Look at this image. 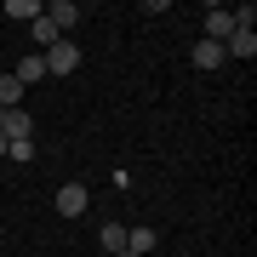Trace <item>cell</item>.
Instances as JSON below:
<instances>
[{"label":"cell","mask_w":257,"mask_h":257,"mask_svg":"<svg viewBox=\"0 0 257 257\" xmlns=\"http://www.w3.org/2000/svg\"><path fill=\"white\" fill-rule=\"evenodd\" d=\"M0 138L6 143H35V114L29 109H0Z\"/></svg>","instance_id":"1"},{"label":"cell","mask_w":257,"mask_h":257,"mask_svg":"<svg viewBox=\"0 0 257 257\" xmlns=\"http://www.w3.org/2000/svg\"><path fill=\"white\" fill-rule=\"evenodd\" d=\"M40 57H46V74H74V69L86 63V57H80V46H74V40H57V46H46V52H40Z\"/></svg>","instance_id":"2"},{"label":"cell","mask_w":257,"mask_h":257,"mask_svg":"<svg viewBox=\"0 0 257 257\" xmlns=\"http://www.w3.org/2000/svg\"><path fill=\"white\" fill-rule=\"evenodd\" d=\"M234 29H240V23H234V12H229V6H206V35H200V40H217V46H223Z\"/></svg>","instance_id":"3"},{"label":"cell","mask_w":257,"mask_h":257,"mask_svg":"<svg viewBox=\"0 0 257 257\" xmlns=\"http://www.w3.org/2000/svg\"><path fill=\"white\" fill-rule=\"evenodd\" d=\"M86 206H92V189L86 183H63L57 189V211H63V217H80Z\"/></svg>","instance_id":"4"},{"label":"cell","mask_w":257,"mask_h":257,"mask_svg":"<svg viewBox=\"0 0 257 257\" xmlns=\"http://www.w3.org/2000/svg\"><path fill=\"white\" fill-rule=\"evenodd\" d=\"M46 23L57 29V35H63L69 40V29L74 23H80V6H74V0H52V6H46Z\"/></svg>","instance_id":"5"},{"label":"cell","mask_w":257,"mask_h":257,"mask_svg":"<svg viewBox=\"0 0 257 257\" xmlns=\"http://www.w3.org/2000/svg\"><path fill=\"white\" fill-rule=\"evenodd\" d=\"M223 57H234V63H251V57H257V35H251V29H234V35L223 40Z\"/></svg>","instance_id":"6"},{"label":"cell","mask_w":257,"mask_h":257,"mask_svg":"<svg viewBox=\"0 0 257 257\" xmlns=\"http://www.w3.org/2000/svg\"><path fill=\"white\" fill-rule=\"evenodd\" d=\"M12 80H18L23 92H29V86H35V80H46V57H40V52H29V57H18V69H12Z\"/></svg>","instance_id":"7"},{"label":"cell","mask_w":257,"mask_h":257,"mask_svg":"<svg viewBox=\"0 0 257 257\" xmlns=\"http://www.w3.org/2000/svg\"><path fill=\"white\" fill-rule=\"evenodd\" d=\"M229 57H223L217 40H194V69H223Z\"/></svg>","instance_id":"8"},{"label":"cell","mask_w":257,"mask_h":257,"mask_svg":"<svg viewBox=\"0 0 257 257\" xmlns=\"http://www.w3.org/2000/svg\"><path fill=\"white\" fill-rule=\"evenodd\" d=\"M97 246L109 251V257H114V251H126V223H103V234H97Z\"/></svg>","instance_id":"9"},{"label":"cell","mask_w":257,"mask_h":257,"mask_svg":"<svg viewBox=\"0 0 257 257\" xmlns=\"http://www.w3.org/2000/svg\"><path fill=\"white\" fill-rule=\"evenodd\" d=\"M40 12H46L40 0H6V18H18V23H35Z\"/></svg>","instance_id":"10"},{"label":"cell","mask_w":257,"mask_h":257,"mask_svg":"<svg viewBox=\"0 0 257 257\" xmlns=\"http://www.w3.org/2000/svg\"><path fill=\"white\" fill-rule=\"evenodd\" d=\"M126 251L149 257V251H155V229H126Z\"/></svg>","instance_id":"11"},{"label":"cell","mask_w":257,"mask_h":257,"mask_svg":"<svg viewBox=\"0 0 257 257\" xmlns=\"http://www.w3.org/2000/svg\"><path fill=\"white\" fill-rule=\"evenodd\" d=\"M0 109H23V86L12 74H0Z\"/></svg>","instance_id":"12"},{"label":"cell","mask_w":257,"mask_h":257,"mask_svg":"<svg viewBox=\"0 0 257 257\" xmlns=\"http://www.w3.org/2000/svg\"><path fill=\"white\" fill-rule=\"evenodd\" d=\"M29 29H35V46H40V52H46V46H57V40H63V35H57V29L46 23V12H40V18L29 23Z\"/></svg>","instance_id":"13"},{"label":"cell","mask_w":257,"mask_h":257,"mask_svg":"<svg viewBox=\"0 0 257 257\" xmlns=\"http://www.w3.org/2000/svg\"><path fill=\"white\" fill-rule=\"evenodd\" d=\"M6 155H12V160H18V166H29V160H35V143H12V149H6Z\"/></svg>","instance_id":"14"},{"label":"cell","mask_w":257,"mask_h":257,"mask_svg":"<svg viewBox=\"0 0 257 257\" xmlns=\"http://www.w3.org/2000/svg\"><path fill=\"white\" fill-rule=\"evenodd\" d=\"M6 149H12V143H6V138H0V155H6Z\"/></svg>","instance_id":"15"},{"label":"cell","mask_w":257,"mask_h":257,"mask_svg":"<svg viewBox=\"0 0 257 257\" xmlns=\"http://www.w3.org/2000/svg\"><path fill=\"white\" fill-rule=\"evenodd\" d=\"M114 257H138V251H114Z\"/></svg>","instance_id":"16"}]
</instances>
